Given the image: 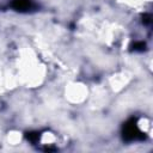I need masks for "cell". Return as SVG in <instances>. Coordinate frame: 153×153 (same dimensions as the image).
<instances>
[{"mask_svg":"<svg viewBox=\"0 0 153 153\" xmlns=\"http://www.w3.org/2000/svg\"><path fill=\"white\" fill-rule=\"evenodd\" d=\"M142 20H143L145 24H151V22H152V17H151V14H143Z\"/></svg>","mask_w":153,"mask_h":153,"instance_id":"cell-5","label":"cell"},{"mask_svg":"<svg viewBox=\"0 0 153 153\" xmlns=\"http://www.w3.org/2000/svg\"><path fill=\"white\" fill-rule=\"evenodd\" d=\"M133 48H134V50H143L146 48V44L143 42H136L133 44Z\"/></svg>","mask_w":153,"mask_h":153,"instance_id":"cell-4","label":"cell"},{"mask_svg":"<svg viewBox=\"0 0 153 153\" xmlns=\"http://www.w3.org/2000/svg\"><path fill=\"white\" fill-rule=\"evenodd\" d=\"M12 7L16 11H20V12H25L29 11L33 7V4L31 0H13L12 1Z\"/></svg>","mask_w":153,"mask_h":153,"instance_id":"cell-2","label":"cell"},{"mask_svg":"<svg viewBox=\"0 0 153 153\" xmlns=\"http://www.w3.org/2000/svg\"><path fill=\"white\" fill-rule=\"evenodd\" d=\"M123 139L126 141H133V140H142L145 137V135L140 131V129L137 128L136 124V118H130L129 121H127L123 126Z\"/></svg>","mask_w":153,"mask_h":153,"instance_id":"cell-1","label":"cell"},{"mask_svg":"<svg viewBox=\"0 0 153 153\" xmlns=\"http://www.w3.org/2000/svg\"><path fill=\"white\" fill-rule=\"evenodd\" d=\"M27 140H30L31 142H36L39 139V133H27L26 134Z\"/></svg>","mask_w":153,"mask_h":153,"instance_id":"cell-3","label":"cell"}]
</instances>
